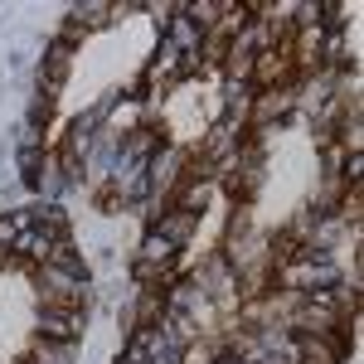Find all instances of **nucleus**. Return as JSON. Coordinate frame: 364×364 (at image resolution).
Here are the masks:
<instances>
[{
    "instance_id": "nucleus-2",
    "label": "nucleus",
    "mask_w": 364,
    "mask_h": 364,
    "mask_svg": "<svg viewBox=\"0 0 364 364\" xmlns=\"http://www.w3.org/2000/svg\"><path fill=\"white\" fill-rule=\"evenodd\" d=\"M156 233H161V238H170V243L180 248V243L195 233V209H180V214H166V219H156Z\"/></svg>"
},
{
    "instance_id": "nucleus-6",
    "label": "nucleus",
    "mask_w": 364,
    "mask_h": 364,
    "mask_svg": "<svg viewBox=\"0 0 364 364\" xmlns=\"http://www.w3.org/2000/svg\"><path fill=\"white\" fill-rule=\"evenodd\" d=\"M102 10H107V5L87 0V5H73V20H78V15H83V20H102Z\"/></svg>"
},
{
    "instance_id": "nucleus-8",
    "label": "nucleus",
    "mask_w": 364,
    "mask_h": 364,
    "mask_svg": "<svg viewBox=\"0 0 364 364\" xmlns=\"http://www.w3.org/2000/svg\"><path fill=\"white\" fill-rule=\"evenodd\" d=\"M214 10H219V5H195V20H199V25H209V20H214Z\"/></svg>"
},
{
    "instance_id": "nucleus-4",
    "label": "nucleus",
    "mask_w": 364,
    "mask_h": 364,
    "mask_svg": "<svg viewBox=\"0 0 364 364\" xmlns=\"http://www.w3.org/2000/svg\"><path fill=\"white\" fill-rule=\"evenodd\" d=\"M44 282L54 287L58 296H68V301H73V296L83 291V287H78V277H68V272H58V267H44Z\"/></svg>"
},
{
    "instance_id": "nucleus-5",
    "label": "nucleus",
    "mask_w": 364,
    "mask_h": 364,
    "mask_svg": "<svg viewBox=\"0 0 364 364\" xmlns=\"http://www.w3.org/2000/svg\"><path fill=\"white\" fill-rule=\"evenodd\" d=\"M170 257H175V243L161 238V233H151V238H146V267H151V262H170Z\"/></svg>"
},
{
    "instance_id": "nucleus-3",
    "label": "nucleus",
    "mask_w": 364,
    "mask_h": 364,
    "mask_svg": "<svg viewBox=\"0 0 364 364\" xmlns=\"http://www.w3.org/2000/svg\"><path fill=\"white\" fill-rule=\"evenodd\" d=\"M54 243H58V233H54V228H25L15 248L29 252V257H49V252H54Z\"/></svg>"
},
{
    "instance_id": "nucleus-1",
    "label": "nucleus",
    "mask_w": 364,
    "mask_h": 364,
    "mask_svg": "<svg viewBox=\"0 0 364 364\" xmlns=\"http://www.w3.org/2000/svg\"><path fill=\"white\" fill-rule=\"evenodd\" d=\"M39 340H58V345H78V331H83V321H78V311H39Z\"/></svg>"
},
{
    "instance_id": "nucleus-7",
    "label": "nucleus",
    "mask_w": 364,
    "mask_h": 364,
    "mask_svg": "<svg viewBox=\"0 0 364 364\" xmlns=\"http://www.w3.org/2000/svg\"><path fill=\"white\" fill-rule=\"evenodd\" d=\"M5 63H10V73H25V68H29V49H10Z\"/></svg>"
}]
</instances>
